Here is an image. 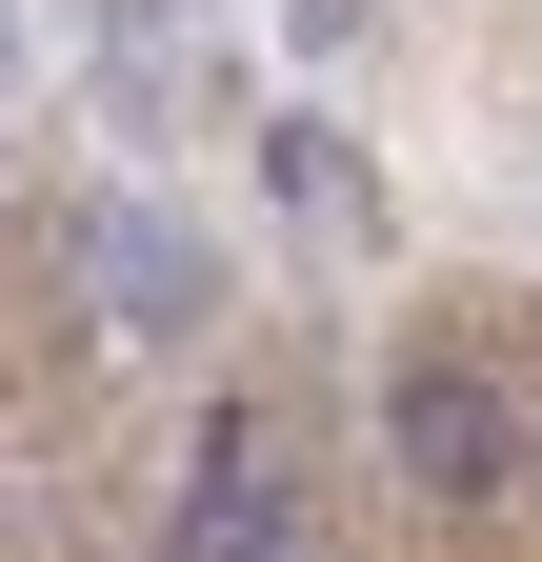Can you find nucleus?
Segmentation results:
<instances>
[{"instance_id":"1","label":"nucleus","mask_w":542,"mask_h":562,"mask_svg":"<svg viewBox=\"0 0 542 562\" xmlns=\"http://www.w3.org/2000/svg\"><path fill=\"white\" fill-rule=\"evenodd\" d=\"M382 462L422 482V503H503L522 482V382L503 362H402L382 382Z\"/></svg>"},{"instance_id":"2","label":"nucleus","mask_w":542,"mask_h":562,"mask_svg":"<svg viewBox=\"0 0 542 562\" xmlns=\"http://www.w3.org/2000/svg\"><path fill=\"white\" fill-rule=\"evenodd\" d=\"M81 261H101V322L121 341H201V322H222V241H201L181 201H101Z\"/></svg>"},{"instance_id":"3","label":"nucleus","mask_w":542,"mask_h":562,"mask_svg":"<svg viewBox=\"0 0 542 562\" xmlns=\"http://www.w3.org/2000/svg\"><path fill=\"white\" fill-rule=\"evenodd\" d=\"M261 542H302V503H282V442L222 402L181 442V503H161V562H261Z\"/></svg>"},{"instance_id":"4","label":"nucleus","mask_w":542,"mask_h":562,"mask_svg":"<svg viewBox=\"0 0 542 562\" xmlns=\"http://www.w3.org/2000/svg\"><path fill=\"white\" fill-rule=\"evenodd\" d=\"M261 181H282L321 241H362V161H342V121H282V140H261Z\"/></svg>"},{"instance_id":"5","label":"nucleus","mask_w":542,"mask_h":562,"mask_svg":"<svg viewBox=\"0 0 542 562\" xmlns=\"http://www.w3.org/2000/svg\"><path fill=\"white\" fill-rule=\"evenodd\" d=\"M0 81H21V21H0Z\"/></svg>"},{"instance_id":"6","label":"nucleus","mask_w":542,"mask_h":562,"mask_svg":"<svg viewBox=\"0 0 542 562\" xmlns=\"http://www.w3.org/2000/svg\"><path fill=\"white\" fill-rule=\"evenodd\" d=\"M261 562H321V542H261Z\"/></svg>"}]
</instances>
